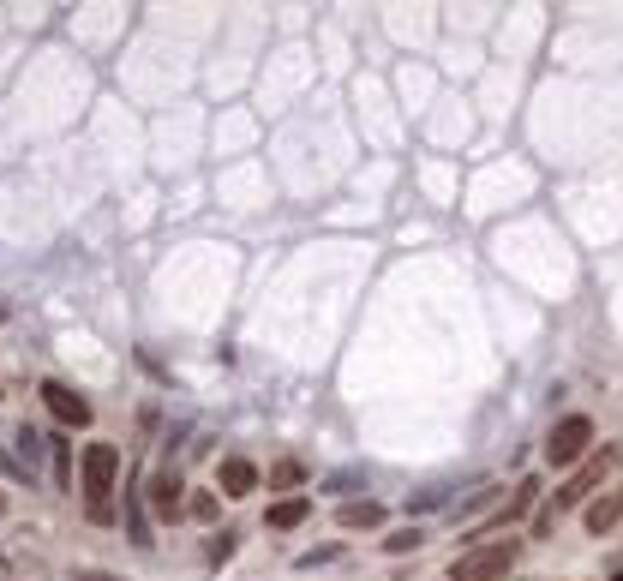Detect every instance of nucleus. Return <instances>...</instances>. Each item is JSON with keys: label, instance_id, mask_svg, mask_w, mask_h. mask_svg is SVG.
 <instances>
[{"label": "nucleus", "instance_id": "f257e3e1", "mask_svg": "<svg viewBox=\"0 0 623 581\" xmlns=\"http://www.w3.org/2000/svg\"><path fill=\"white\" fill-rule=\"evenodd\" d=\"M114 474H120V450L114 444H90L84 450V498H90V522H114Z\"/></svg>", "mask_w": 623, "mask_h": 581}, {"label": "nucleus", "instance_id": "f03ea898", "mask_svg": "<svg viewBox=\"0 0 623 581\" xmlns=\"http://www.w3.org/2000/svg\"><path fill=\"white\" fill-rule=\"evenodd\" d=\"M516 540H492V546H480V552H468V558H456L450 564V581H498L510 564H516Z\"/></svg>", "mask_w": 623, "mask_h": 581}, {"label": "nucleus", "instance_id": "7ed1b4c3", "mask_svg": "<svg viewBox=\"0 0 623 581\" xmlns=\"http://www.w3.org/2000/svg\"><path fill=\"white\" fill-rule=\"evenodd\" d=\"M588 438H594V420H588V414H570V420H558V426H552V438H546V462H552V468H570V462H582Z\"/></svg>", "mask_w": 623, "mask_h": 581}, {"label": "nucleus", "instance_id": "20e7f679", "mask_svg": "<svg viewBox=\"0 0 623 581\" xmlns=\"http://www.w3.org/2000/svg\"><path fill=\"white\" fill-rule=\"evenodd\" d=\"M42 402L54 408V420H66V426H90V402L72 390V384H60V378H48L42 384Z\"/></svg>", "mask_w": 623, "mask_h": 581}, {"label": "nucleus", "instance_id": "39448f33", "mask_svg": "<svg viewBox=\"0 0 623 581\" xmlns=\"http://www.w3.org/2000/svg\"><path fill=\"white\" fill-rule=\"evenodd\" d=\"M600 474H606V462H588V468H582V474H576V480H570V486H564V492H558V504H552V510H546V516H540V528H552V516H558V510H564V504H582V498H588V492H594V486H600Z\"/></svg>", "mask_w": 623, "mask_h": 581}, {"label": "nucleus", "instance_id": "423d86ee", "mask_svg": "<svg viewBox=\"0 0 623 581\" xmlns=\"http://www.w3.org/2000/svg\"><path fill=\"white\" fill-rule=\"evenodd\" d=\"M222 492H228V498H246V492H258V468H252L246 456H228V462H222Z\"/></svg>", "mask_w": 623, "mask_h": 581}, {"label": "nucleus", "instance_id": "0eeeda50", "mask_svg": "<svg viewBox=\"0 0 623 581\" xmlns=\"http://www.w3.org/2000/svg\"><path fill=\"white\" fill-rule=\"evenodd\" d=\"M150 504H156L162 516H174V510H180V474H174V468L150 474Z\"/></svg>", "mask_w": 623, "mask_h": 581}, {"label": "nucleus", "instance_id": "6e6552de", "mask_svg": "<svg viewBox=\"0 0 623 581\" xmlns=\"http://www.w3.org/2000/svg\"><path fill=\"white\" fill-rule=\"evenodd\" d=\"M336 522H342V528H378V522H384V504H372V498L342 504V510H336Z\"/></svg>", "mask_w": 623, "mask_h": 581}, {"label": "nucleus", "instance_id": "1a4fd4ad", "mask_svg": "<svg viewBox=\"0 0 623 581\" xmlns=\"http://www.w3.org/2000/svg\"><path fill=\"white\" fill-rule=\"evenodd\" d=\"M618 516H623V498H618V492H612V498H600V504H588V528H594V534H606Z\"/></svg>", "mask_w": 623, "mask_h": 581}, {"label": "nucleus", "instance_id": "9d476101", "mask_svg": "<svg viewBox=\"0 0 623 581\" xmlns=\"http://www.w3.org/2000/svg\"><path fill=\"white\" fill-rule=\"evenodd\" d=\"M306 510H312V498H288V504H276V510H270V528H300V522H306Z\"/></svg>", "mask_w": 623, "mask_h": 581}, {"label": "nucleus", "instance_id": "9b49d317", "mask_svg": "<svg viewBox=\"0 0 623 581\" xmlns=\"http://www.w3.org/2000/svg\"><path fill=\"white\" fill-rule=\"evenodd\" d=\"M414 546H420V528H402V534L384 540V552H414Z\"/></svg>", "mask_w": 623, "mask_h": 581}, {"label": "nucleus", "instance_id": "f8f14e48", "mask_svg": "<svg viewBox=\"0 0 623 581\" xmlns=\"http://www.w3.org/2000/svg\"><path fill=\"white\" fill-rule=\"evenodd\" d=\"M228 552H234V534H216V540H210V564H222Z\"/></svg>", "mask_w": 623, "mask_h": 581}, {"label": "nucleus", "instance_id": "ddd939ff", "mask_svg": "<svg viewBox=\"0 0 623 581\" xmlns=\"http://www.w3.org/2000/svg\"><path fill=\"white\" fill-rule=\"evenodd\" d=\"M78 581H126V576H108V570H78Z\"/></svg>", "mask_w": 623, "mask_h": 581}, {"label": "nucleus", "instance_id": "4468645a", "mask_svg": "<svg viewBox=\"0 0 623 581\" xmlns=\"http://www.w3.org/2000/svg\"><path fill=\"white\" fill-rule=\"evenodd\" d=\"M0 510H6V492H0Z\"/></svg>", "mask_w": 623, "mask_h": 581}, {"label": "nucleus", "instance_id": "2eb2a0df", "mask_svg": "<svg viewBox=\"0 0 623 581\" xmlns=\"http://www.w3.org/2000/svg\"><path fill=\"white\" fill-rule=\"evenodd\" d=\"M618 581H623V576H618Z\"/></svg>", "mask_w": 623, "mask_h": 581}]
</instances>
